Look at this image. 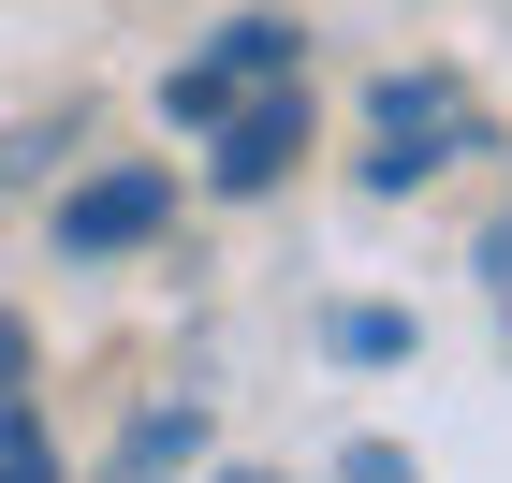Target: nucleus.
Segmentation results:
<instances>
[{"label":"nucleus","mask_w":512,"mask_h":483,"mask_svg":"<svg viewBox=\"0 0 512 483\" xmlns=\"http://www.w3.org/2000/svg\"><path fill=\"white\" fill-rule=\"evenodd\" d=\"M0 396H30V322L0 308Z\"/></svg>","instance_id":"obj_10"},{"label":"nucleus","mask_w":512,"mask_h":483,"mask_svg":"<svg viewBox=\"0 0 512 483\" xmlns=\"http://www.w3.org/2000/svg\"><path fill=\"white\" fill-rule=\"evenodd\" d=\"M469 279H483V293H498V308H512V205H498V220H483V249H469Z\"/></svg>","instance_id":"obj_8"},{"label":"nucleus","mask_w":512,"mask_h":483,"mask_svg":"<svg viewBox=\"0 0 512 483\" xmlns=\"http://www.w3.org/2000/svg\"><path fill=\"white\" fill-rule=\"evenodd\" d=\"M161 220H176V176H161V161H118V176H88V191L59 205V249L103 264V249H147Z\"/></svg>","instance_id":"obj_4"},{"label":"nucleus","mask_w":512,"mask_h":483,"mask_svg":"<svg viewBox=\"0 0 512 483\" xmlns=\"http://www.w3.org/2000/svg\"><path fill=\"white\" fill-rule=\"evenodd\" d=\"M249 88H293V30H278V15H235V30L191 59V74H161V118L205 132V118H235Z\"/></svg>","instance_id":"obj_2"},{"label":"nucleus","mask_w":512,"mask_h":483,"mask_svg":"<svg viewBox=\"0 0 512 483\" xmlns=\"http://www.w3.org/2000/svg\"><path fill=\"white\" fill-rule=\"evenodd\" d=\"M191 454H205V410L176 396V410H147V425L118 440V483H161V469H191Z\"/></svg>","instance_id":"obj_5"},{"label":"nucleus","mask_w":512,"mask_h":483,"mask_svg":"<svg viewBox=\"0 0 512 483\" xmlns=\"http://www.w3.org/2000/svg\"><path fill=\"white\" fill-rule=\"evenodd\" d=\"M469 132H483V118H469V88H454V74H395L381 103H366V176L410 191V176H439Z\"/></svg>","instance_id":"obj_1"},{"label":"nucleus","mask_w":512,"mask_h":483,"mask_svg":"<svg viewBox=\"0 0 512 483\" xmlns=\"http://www.w3.org/2000/svg\"><path fill=\"white\" fill-rule=\"evenodd\" d=\"M337 483H410V454H395V440H352V454H337Z\"/></svg>","instance_id":"obj_9"},{"label":"nucleus","mask_w":512,"mask_h":483,"mask_svg":"<svg viewBox=\"0 0 512 483\" xmlns=\"http://www.w3.org/2000/svg\"><path fill=\"white\" fill-rule=\"evenodd\" d=\"M395 352H410L395 308H337V366H395Z\"/></svg>","instance_id":"obj_7"},{"label":"nucleus","mask_w":512,"mask_h":483,"mask_svg":"<svg viewBox=\"0 0 512 483\" xmlns=\"http://www.w3.org/2000/svg\"><path fill=\"white\" fill-rule=\"evenodd\" d=\"M205 176H220V191H278V176H293V161H308V88H249L235 118H205Z\"/></svg>","instance_id":"obj_3"},{"label":"nucleus","mask_w":512,"mask_h":483,"mask_svg":"<svg viewBox=\"0 0 512 483\" xmlns=\"http://www.w3.org/2000/svg\"><path fill=\"white\" fill-rule=\"evenodd\" d=\"M0 483H59V440H44L15 396H0Z\"/></svg>","instance_id":"obj_6"},{"label":"nucleus","mask_w":512,"mask_h":483,"mask_svg":"<svg viewBox=\"0 0 512 483\" xmlns=\"http://www.w3.org/2000/svg\"><path fill=\"white\" fill-rule=\"evenodd\" d=\"M235 483H264V469H235Z\"/></svg>","instance_id":"obj_11"}]
</instances>
